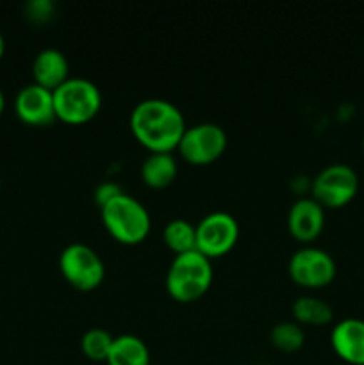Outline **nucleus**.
<instances>
[{
	"label": "nucleus",
	"instance_id": "8",
	"mask_svg": "<svg viewBox=\"0 0 364 365\" xmlns=\"http://www.w3.org/2000/svg\"><path fill=\"white\" fill-rule=\"evenodd\" d=\"M238 237L239 223L232 214L223 210L209 212L196 225V252L213 260L231 252Z\"/></svg>",
	"mask_w": 364,
	"mask_h": 365
},
{
	"label": "nucleus",
	"instance_id": "16",
	"mask_svg": "<svg viewBox=\"0 0 364 365\" xmlns=\"http://www.w3.org/2000/svg\"><path fill=\"white\" fill-rule=\"evenodd\" d=\"M293 317L298 324H310V327H325L334 317V310L325 299L316 296H300L291 307Z\"/></svg>",
	"mask_w": 364,
	"mask_h": 365
},
{
	"label": "nucleus",
	"instance_id": "11",
	"mask_svg": "<svg viewBox=\"0 0 364 365\" xmlns=\"http://www.w3.org/2000/svg\"><path fill=\"white\" fill-rule=\"evenodd\" d=\"M325 209L309 196L296 200L288 212L289 234L300 242H313L323 232Z\"/></svg>",
	"mask_w": 364,
	"mask_h": 365
},
{
	"label": "nucleus",
	"instance_id": "2",
	"mask_svg": "<svg viewBox=\"0 0 364 365\" xmlns=\"http://www.w3.org/2000/svg\"><path fill=\"white\" fill-rule=\"evenodd\" d=\"M213 264L200 252L181 253L171 260L166 273V291L175 302L191 303L202 298L213 284Z\"/></svg>",
	"mask_w": 364,
	"mask_h": 365
},
{
	"label": "nucleus",
	"instance_id": "12",
	"mask_svg": "<svg viewBox=\"0 0 364 365\" xmlns=\"http://www.w3.org/2000/svg\"><path fill=\"white\" fill-rule=\"evenodd\" d=\"M330 346L343 362L364 365V321L346 317L330 331Z\"/></svg>",
	"mask_w": 364,
	"mask_h": 365
},
{
	"label": "nucleus",
	"instance_id": "24",
	"mask_svg": "<svg viewBox=\"0 0 364 365\" xmlns=\"http://www.w3.org/2000/svg\"><path fill=\"white\" fill-rule=\"evenodd\" d=\"M363 152H364V138H363Z\"/></svg>",
	"mask_w": 364,
	"mask_h": 365
},
{
	"label": "nucleus",
	"instance_id": "23",
	"mask_svg": "<svg viewBox=\"0 0 364 365\" xmlns=\"http://www.w3.org/2000/svg\"><path fill=\"white\" fill-rule=\"evenodd\" d=\"M4 107H6V96H4L2 89H0V114L4 113Z\"/></svg>",
	"mask_w": 364,
	"mask_h": 365
},
{
	"label": "nucleus",
	"instance_id": "13",
	"mask_svg": "<svg viewBox=\"0 0 364 365\" xmlns=\"http://www.w3.org/2000/svg\"><path fill=\"white\" fill-rule=\"evenodd\" d=\"M32 77L34 84L56 91L70 78V63L61 50L43 48L32 61Z\"/></svg>",
	"mask_w": 364,
	"mask_h": 365
},
{
	"label": "nucleus",
	"instance_id": "15",
	"mask_svg": "<svg viewBox=\"0 0 364 365\" xmlns=\"http://www.w3.org/2000/svg\"><path fill=\"white\" fill-rule=\"evenodd\" d=\"M107 365H150L148 346L136 335L114 337L111 351L106 360Z\"/></svg>",
	"mask_w": 364,
	"mask_h": 365
},
{
	"label": "nucleus",
	"instance_id": "6",
	"mask_svg": "<svg viewBox=\"0 0 364 365\" xmlns=\"http://www.w3.org/2000/svg\"><path fill=\"white\" fill-rule=\"evenodd\" d=\"M59 269L71 287L84 292L98 287L106 277L100 255L84 242H71L61 252Z\"/></svg>",
	"mask_w": 364,
	"mask_h": 365
},
{
	"label": "nucleus",
	"instance_id": "4",
	"mask_svg": "<svg viewBox=\"0 0 364 365\" xmlns=\"http://www.w3.org/2000/svg\"><path fill=\"white\" fill-rule=\"evenodd\" d=\"M57 120L70 125L88 123L102 107V95L95 82L82 77H70L54 91Z\"/></svg>",
	"mask_w": 364,
	"mask_h": 365
},
{
	"label": "nucleus",
	"instance_id": "1",
	"mask_svg": "<svg viewBox=\"0 0 364 365\" xmlns=\"http://www.w3.org/2000/svg\"><path fill=\"white\" fill-rule=\"evenodd\" d=\"M186 128L181 109L163 98L141 100L131 113L132 134L150 153H171L181 143Z\"/></svg>",
	"mask_w": 364,
	"mask_h": 365
},
{
	"label": "nucleus",
	"instance_id": "10",
	"mask_svg": "<svg viewBox=\"0 0 364 365\" xmlns=\"http://www.w3.org/2000/svg\"><path fill=\"white\" fill-rule=\"evenodd\" d=\"M14 113L24 123L32 127H46L57 120L54 107V91L38 84H27L14 98Z\"/></svg>",
	"mask_w": 364,
	"mask_h": 365
},
{
	"label": "nucleus",
	"instance_id": "19",
	"mask_svg": "<svg viewBox=\"0 0 364 365\" xmlns=\"http://www.w3.org/2000/svg\"><path fill=\"white\" fill-rule=\"evenodd\" d=\"M114 337L103 328H89L82 334L81 349L93 362H106Z\"/></svg>",
	"mask_w": 364,
	"mask_h": 365
},
{
	"label": "nucleus",
	"instance_id": "20",
	"mask_svg": "<svg viewBox=\"0 0 364 365\" xmlns=\"http://www.w3.org/2000/svg\"><path fill=\"white\" fill-rule=\"evenodd\" d=\"M24 13L27 20L32 24H45V21L52 20L54 13H56V4L52 0H29L24 6Z\"/></svg>",
	"mask_w": 364,
	"mask_h": 365
},
{
	"label": "nucleus",
	"instance_id": "3",
	"mask_svg": "<svg viewBox=\"0 0 364 365\" xmlns=\"http://www.w3.org/2000/svg\"><path fill=\"white\" fill-rule=\"evenodd\" d=\"M106 230L121 245H139L150 232V214L134 196L121 192L109 203L100 207Z\"/></svg>",
	"mask_w": 364,
	"mask_h": 365
},
{
	"label": "nucleus",
	"instance_id": "17",
	"mask_svg": "<svg viewBox=\"0 0 364 365\" xmlns=\"http://www.w3.org/2000/svg\"><path fill=\"white\" fill-rule=\"evenodd\" d=\"M163 241L175 255L196 250V225L188 220L175 217L163 228Z\"/></svg>",
	"mask_w": 364,
	"mask_h": 365
},
{
	"label": "nucleus",
	"instance_id": "9",
	"mask_svg": "<svg viewBox=\"0 0 364 365\" xmlns=\"http://www.w3.org/2000/svg\"><path fill=\"white\" fill-rule=\"evenodd\" d=\"M227 148V134L216 123H196L186 128L177 150L188 163L203 166L220 159Z\"/></svg>",
	"mask_w": 364,
	"mask_h": 365
},
{
	"label": "nucleus",
	"instance_id": "18",
	"mask_svg": "<svg viewBox=\"0 0 364 365\" xmlns=\"http://www.w3.org/2000/svg\"><path fill=\"white\" fill-rule=\"evenodd\" d=\"M271 344L284 353H295L302 349L305 342V331L298 323L293 321H282L277 323L270 331Z\"/></svg>",
	"mask_w": 364,
	"mask_h": 365
},
{
	"label": "nucleus",
	"instance_id": "22",
	"mask_svg": "<svg viewBox=\"0 0 364 365\" xmlns=\"http://www.w3.org/2000/svg\"><path fill=\"white\" fill-rule=\"evenodd\" d=\"M4 53H6V39H4L2 32H0V59L4 57Z\"/></svg>",
	"mask_w": 364,
	"mask_h": 365
},
{
	"label": "nucleus",
	"instance_id": "7",
	"mask_svg": "<svg viewBox=\"0 0 364 365\" xmlns=\"http://www.w3.org/2000/svg\"><path fill=\"white\" fill-rule=\"evenodd\" d=\"M288 271L295 284L305 289H321L334 282L338 267L328 252L316 246H303L291 255Z\"/></svg>",
	"mask_w": 364,
	"mask_h": 365
},
{
	"label": "nucleus",
	"instance_id": "21",
	"mask_svg": "<svg viewBox=\"0 0 364 365\" xmlns=\"http://www.w3.org/2000/svg\"><path fill=\"white\" fill-rule=\"evenodd\" d=\"M121 192H125L123 189L120 187V184L113 180H106V182H100L98 185L95 187L93 191V200L98 207H103L106 203H109L111 200H114L116 196H120Z\"/></svg>",
	"mask_w": 364,
	"mask_h": 365
},
{
	"label": "nucleus",
	"instance_id": "14",
	"mask_svg": "<svg viewBox=\"0 0 364 365\" xmlns=\"http://www.w3.org/2000/svg\"><path fill=\"white\" fill-rule=\"evenodd\" d=\"M177 160L168 152H153L143 160L141 178L148 187L164 189L177 177Z\"/></svg>",
	"mask_w": 364,
	"mask_h": 365
},
{
	"label": "nucleus",
	"instance_id": "5",
	"mask_svg": "<svg viewBox=\"0 0 364 365\" xmlns=\"http://www.w3.org/2000/svg\"><path fill=\"white\" fill-rule=\"evenodd\" d=\"M359 192V175L348 164H330L310 182V198L323 209H339Z\"/></svg>",
	"mask_w": 364,
	"mask_h": 365
}]
</instances>
